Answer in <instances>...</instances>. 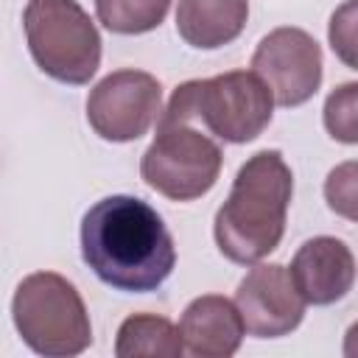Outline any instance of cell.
<instances>
[{
    "mask_svg": "<svg viewBox=\"0 0 358 358\" xmlns=\"http://www.w3.org/2000/svg\"><path fill=\"white\" fill-rule=\"evenodd\" d=\"M324 129L333 140L355 145L358 143V84L347 81L336 87L324 101Z\"/></svg>",
    "mask_w": 358,
    "mask_h": 358,
    "instance_id": "15",
    "label": "cell"
},
{
    "mask_svg": "<svg viewBox=\"0 0 358 358\" xmlns=\"http://www.w3.org/2000/svg\"><path fill=\"white\" fill-rule=\"evenodd\" d=\"M294 196V173L277 148L252 154L235 173L227 201L218 207L213 235L218 252L255 266L271 255L285 235V215Z\"/></svg>",
    "mask_w": 358,
    "mask_h": 358,
    "instance_id": "2",
    "label": "cell"
},
{
    "mask_svg": "<svg viewBox=\"0 0 358 358\" xmlns=\"http://www.w3.org/2000/svg\"><path fill=\"white\" fill-rule=\"evenodd\" d=\"M224 154L196 123L157 120V137L140 159L143 182L171 201H193L213 190Z\"/></svg>",
    "mask_w": 358,
    "mask_h": 358,
    "instance_id": "6",
    "label": "cell"
},
{
    "mask_svg": "<svg viewBox=\"0 0 358 358\" xmlns=\"http://www.w3.org/2000/svg\"><path fill=\"white\" fill-rule=\"evenodd\" d=\"M355 162H344L327 173L324 182V199L333 213L355 221Z\"/></svg>",
    "mask_w": 358,
    "mask_h": 358,
    "instance_id": "16",
    "label": "cell"
},
{
    "mask_svg": "<svg viewBox=\"0 0 358 358\" xmlns=\"http://www.w3.org/2000/svg\"><path fill=\"white\" fill-rule=\"evenodd\" d=\"M288 274L305 305H333L355 282V255L341 238L316 235L296 249Z\"/></svg>",
    "mask_w": 358,
    "mask_h": 358,
    "instance_id": "10",
    "label": "cell"
},
{
    "mask_svg": "<svg viewBox=\"0 0 358 358\" xmlns=\"http://www.w3.org/2000/svg\"><path fill=\"white\" fill-rule=\"evenodd\" d=\"M274 98L252 70H229L213 78H193L173 90L157 120L201 123L224 143H252L271 123Z\"/></svg>",
    "mask_w": 358,
    "mask_h": 358,
    "instance_id": "3",
    "label": "cell"
},
{
    "mask_svg": "<svg viewBox=\"0 0 358 358\" xmlns=\"http://www.w3.org/2000/svg\"><path fill=\"white\" fill-rule=\"evenodd\" d=\"M235 308L249 336L280 338L302 324L308 305L282 263H255L238 282Z\"/></svg>",
    "mask_w": 358,
    "mask_h": 358,
    "instance_id": "9",
    "label": "cell"
},
{
    "mask_svg": "<svg viewBox=\"0 0 358 358\" xmlns=\"http://www.w3.org/2000/svg\"><path fill=\"white\" fill-rule=\"evenodd\" d=\"M185 352L179 327L157 313H131L115 338L117 358H179Z\"/></svg>",
    "mask_w": 358,
    "mask_h": 358,
    "instance_id": "13",
    "label": "cell"
},
{
    "mask_svg": "<svg viewBox=\"0 0 358 358\" xmlns=\"http://www.w3.org/2000/svg\"><path fill=\"white\" fill-rule=\"evenodd\" d=\"M246 20V0H179L176 6V31L187 45L199 50L229 45L241 36Z\"/></svg>",
    "mask_w": 358,
    "mask_h": 358,
    "instance_id": "12",
    "label": "cell"
},
{
    "mask_svg": "<svg viewBox=\"0 0 358 358\" xmlns=\"http://www.w3.org/2000/svg\"><path fill=\"white\" fill-rule=\"evenodd\" d=\"M81 257L115 291H157L176 266L162 215L137 196H106L81 218Z\"/></svg>",
    "mask_w": 358,
    "mask_h": 358,
    "instance_id": "1",
    "label": "cell"
},
{
    "mask_svg": "<svg viewBox=\"0 0 358 358\" xmlns=\"http://www.w3.org/2000/svg\"><path fill=\"white\" fill-rule=\"evenodd\" d=\"M171 0H95L98 22L123 36H137L159 28L168 17Z\"/></svg>",
    "mask_w": 358,
    "mask_h": 358,
    "instance_id": "14",
    "label": "cell"
},
{
    "mask_svg": "<svg viewBox=\"0 0 358 358\" xmlns=\"http://www.w3.org/2000/svg\"><path fill=\"white\" fill-rule=\"evenodd\" d=\"M162 109V84L145 70H115L87 95V123L109 143L143 137Z\"/></svg>",
    "mask_w": 358,
    "mask_h": 358,
    "instance_id": "7",
    "label": "cell"
},
{
    "mask_svg": "<svg viewBox=\"0 0 358 358\" xmlns=\"http://www.w3.org/2000/svg\"><path fill=\"white\" fill-rule=\"evenodd\" d=\"M322 48L302 28L268 31L252 53V73L268 87L274 103L302 106L322 87Z\"/></svg>",
    "mask_w": 358,
    "mask_h": 358,
    "instance_id": "8",
    "label": "cell"
},
{
    "mask_svg": "<svg viewBox=\"0 0 358 358\" xmlns=\"http://www.w3.org/2000/svg\"><path fill=\"white\" fill-rule=\"evenodd\" d=\"M179 336L190 355L229 358L241 350L246 330L232 299L221 294H204L185 308L179 319Z\"/></svg>",
    "mask_w": 358,
    "mask_h": 358,
    "instance_id": "11",
    "label": "cell"
},
{
    "mask_svg": "<svg viewBox=\"0 0 358 358\" xmlns=\"http://www.w3.org/2000/svg\"><path fill=\"white\" fill-rule=\"evenodd\" d=\"M355 8H358L355 0H347L341 8H336L330 17V31H327L333 53L347 67L358 64V59H355Z\"/></svg>",
    "mask_w": 358,
    "mask_h": 358,
    "instance_id": "17",
    "label": "cell"
},
{
    "mask_svg": "<svg viewBox=\"0 0 358 358\" xmlns=\"http://www.w3.org/2000/svg\"><path fill=\"white\" fill-rule=\"evenodd\" d=\"M36 67L59 84H90L101 67V34L76 0H28L22 11Z\"/></svg>",
    "mask_w": 358,
    "mask_h": 358,
    "instance_id": "5",
    "label": "cell"
},
{
    "mask_svg": "<svg viewBox=\"0 0 358 358\" xmlns=\"http://www.w3.org/2000/svg\"><path fill=\"white\" fill-rule=\"evenodd\" d=\"M20 338L45 358H73L92 344V322L78 288L56 271H34L11 296Z\"/></svg>",
    "mask_w": 358,
    "mask_h": 358,
    "instance_id": "4",
    "label": "cell"
}]
</instances>
